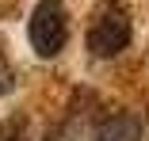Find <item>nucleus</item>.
I'll list each match as a JSON object with an SVG mask.
<instances>
[{
  "instance_id": "39448f33",
  "label": "nucleus",
  "mask_w": 149,
  "mask_h": 141,
  "mask_svg": "<svg viewBox=\"0 0 149 141\" xmlns=\"http://www.w3.org/2000/svg\"><path fill=\"white\" fill-rule=\"evenodd\" d=\"M12 88H15V69H12V61L4 57V50H0V99H4Z\"/></svg>"
},
{
  "instance_id": "20e7f679",
  "label": "nucleus",
  "mask_w": 149,
  "mask_h": 141,
  "mask_svg": "<svg viewBox=\"0 0 149 141\" xmlns=\"http://www.w3.org/2000/svg\"><path fill=\"white\" fill-rule=\"evenodd\" d=\"M0 141H27V118H8V122H0Z\"/></svg>"
},
{
  "instance_id": "f03ea898",
  "label": "nucleus",
  "mask_w": 149,
  "mask_h": 141,
  "mask_svg": "<svg viewBox=\"0 0 149 141\" xmlns=\"http://www.w3.org/2000/svg\"><path fill=\"white\" fill-rule=\"evenodd\" d=\"M27 38H31L38 57H57L65 50V38H69V15H65V4L61 0H38L35 12H31V23H27Z\"/></svg>"
},
{
  "instance_id": "f257e3e1",
  "label": "nucleus",
  "mask_w": 149,
  "mask_h": 141,
  "mask_svg": "<svg viewBox=\"0 0 149 141\" xmlns=\"http://www.w3.org/2000/svg\"><path fill=\"white\" fill-rule=\"evenodd\" d=\"M130 12L123 0H100L96 12H92V23H88V35H84V46L92 57H118L126 46H130Z\"/></svg>"
},
{
  "instance_id": "7ed1b4c3",
  "label": "nucleus",
  "mask_w": 149,
  "mask_h": 141,
  "mask_svg": "<svg viewBox=\"0 0 149 141\" xmlns=\"http://www.w3.org/2000/svg\"><path fill=\"white\" fill-rule=\"evenodd\" d=\"M141 137H145V130H141V118L134 111H115V115H107L96 126V133H92V141H141Z\"/></svg>"
}]
</instances>
